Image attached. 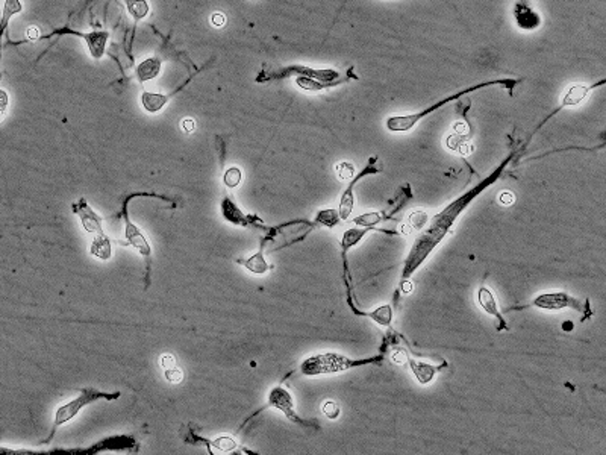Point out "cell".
I'll return each mask as SVG.
<instances>
[{
    "label": "cell",
    "instance_id": "2",
    "mask_svg": "<svg viewBox=\"0 0 606 455\" xmlns=\"http://www.w3.org/2000/svg\"><path fill=\"white\" fill-rule=\"evenodd\" d=\"M353 363L345 360L344 357H339L336 354H324V355H317L314 358H309L303 363L302 372L305 375H318V374H327V372H336L350 367Z\"/></svg>",
    "mask_w": 606,
    "mask_h": 455
},
{
    "label": "cell",
    "instance_id": "3",
    "mask_svg": "<svg viewBox=\"0 0 606 455\" xmlns=\"http://www.w3.org/2000/svg\"><path fill=\"white\" fill-rule=\"evenodd\" d=\"M99 398L115 399V398H118V393H117V395H103V393H99V392H96V390H93V389H85L83 393H82L77 399L68 402L67 405H64V407H61V408L58 410L56 419H55V427H58V425H61V424L70 421V419H73V418L79 413V410H80L82 407H85L86 404H90V402H93V401H96V399H99Z\"/></svg>",
    "mask_w": 606,
    "mask_h": 455
},
{
    "label": "cell",
    "instance_id": "29",
    "mask_svg": "<svg viewBox=\"0 0 606 455\" xmlns=\"http://www.w3.org/2000/svg\"><path fill=\"white\" fill-rule=\"evenodd\" d=\"M8 105H9V97L5 90L0 88V121L6 117L8 112Z\"/></svg>",
    "mask_w": 606,
    "mask_h": 455
},
{
    "label": "cell",
    "instance_id": "15",
    "mask_svg": "<svg viewBox=\"0 0 606 455\" xmlns=\"http://www.w3.org/2000/svg\"><path fill=\"white\" fill-rule=\"evenodd\" d=\"M91 252H93L94 255H97L99 258H102V260H108L109 255H111L109 240H108L106 237H103V235L97 237L96 241H94L93 246H91Z\"/></svg>",
    "mask_w": 606,
    "mask_h": 455
},
{
    "label": "cell",
    "instance_id": "6",
    "mask_svg": "<svg viewBox=\"0 0 606 455\" xmlns=\"http://www.w3.org/2000/svg\"><path fill=\"white\" fill-rule=\"evenodd\" d=\"M270 404L275 405V407H278L279 410H282L291 421L300 422L299 418H297V416L294 415V411H293L291 398H290V395H288L284 389L278 387V389H275V390L272 392V395H270Z\"/></svg>",
    "mask_w": 606,
    "mask_h": 455
},
{
    "label": "cell",
    "instance_id": "32",
    "mask_svg": "<svg viewBox=\"0 0 606 455\" xmlns=\"http://www.w3.org/2000/svg\"><path fill=\"white\" fill-rule=\"evenodd\" d=\"M391 360H393V363H396V364H405V363H408V361H409V358H408L406 352H403V351H397V352H394V354H393V357H391Z\"/></svg>",
    "mask_w": 606,
    "mask_h": 455
},
{
    "label": "cell",
    "instance_id": "20",
    "mask_svg": "<svg viewBox=\"0 0 606 455\" xmlns=\"http://www.w3.org/2000/svg\"><path fill=\"white\" fill-rule=\"evenodd\" d=\"M335 173L339 181H349L355 173V167L350 162H339L335 166Z\"/></svg>",
    "mask_w": 606,
    "mask_h": 455
},
{
    "label": "cell",
    "instance_id": "25",
    "mask_svg": "<svg viewBox=\"0 0 606 455\" xmlns=\"http://www.w3.org/2000/svg\"><path fill=\"white\" fill-rule=\"evenodd\" d=\"M223 213H225V216H226L229 220H232V222H240L238 217H241V214H240V211L235 208V205H234L231 200H225V202H223Z\"/></svg>",
    "mask_w": 606,
    "mask_h": 455
},
{
    "label": "cell",
    "instance_id": "35",
    "mask_svg": "<svg viewBox=\"0 0 606 455\" xmlns=\"http://www.w3.org/2000/svg\"><path fill=\"white\" fill-rule=\"evenodd\" d=\"M453 131H455L458 135H464V134H468V126H467L465 121H458V123H455Z\"/></svg>",
    "mask_w": 606,
    "mask_h": 455
},
{
    "label": "cell",
    "instance_id": "28",
    "mask_svg": "<svg viewBox=\"0 0 606 455\" xmlns=\"http://www.w3.org/2000/svg\"><path fill=\"white\" fill-rule=\"evenodd\" d=\"M165 378L170 383H181L182 378H184V374H182V370L178 366H175L171 369H165Z\"/></svg>",
    "mask_w": 606,
    "mask_h": 455
},
{
    "label": "cell",
    "instance_id": "26",
    "mask_svg": "<svg viewBox=\"0 0 606 455\" xmlns=\"http://www.w3.org/2000/svg\"><path fill=\"white\" fill-rule=\"evenodd\" d=\"M318 220L327 226H333L338 222V213L335 210H326L318 214Z\"/></svg>",
    "mask_w": 606,
    "mask_h": 455
},
{
    "label": "cell",
    "instance_id": "11",
    "mask_svg": "<svg viewBox=\"0 0 606 455\" xmlns=\"http://www.w3.org/2000/svg\"><path fill=\"white\" fill-rule=\"evenodd\" d=\"M478 299H479V304H481V307H482V308H484L487 313H490L491 316H494V317L500 319V313H499V310H497L496 299H494V296L491 295V292H490L487 287H482V288L479 290Z\"/></svg>",
    "mask_w": 606,
    "mask_h": 455
},
{
    "label": "cell",
    "instance_id": "22",
    "mask_svg": "<svg viewBox=\"0 0 606 455\" xmlns=\"http://www.w3.org/2000/svg\"><path fill=\"white\" fill-rule=\"evenodd\" d=\"M380 220H382V219H380V214H379V213H368V214L358 216V217H355V219H353V222H355L356 225H359V226H364V228H367V226H373V225L379 223Z\"/></svg>",
    "mask_w": 606,
    "mask_h": 455
},
{
    "label": "cell",
    "instance_id": "27",
    "mask_svg": "<svg viewBox=\"0 0 606 455\" xmlns=\"http://www.w3.org/2000/svg\"><path fill=\"white\" fill-rule=\"evenodd\" d=\"M323 413H324L329 419H336L338 415H339V407H338L336 402L327 401V402L323 405Z\"/></svg>",
    "mask_w": 606,
    "mask_h": 455
},
{
    "label": "cell",
    "instance_id": "18",
    "mask_svg": "<svg viewBox=\"0 0 606 455\" xmlns=\"http://www.w3.org/2000/svg\"><path fill=\"white\" fill-rule=\"evenodd\" d=\"M367 234L365 229H349L344 237H342V249H347L350 246H355L364 235Z\"/></svg>",
    "mask_w": 606,
    "mask_h": 455
},
{
    "label": "cell",
    "instance_id": "37",
    "mask_svg": "<svg viewBox=\"0 0 606 455\" xmlns=\"http://www.w3.org/2000/svg\"><path fill=\"white\" fill-rule=\"evenodd\" d=\"M26 36H27V39H32V41H35V39H38L39 38V30H38V27H29L27 30H26Z\"/></svg>",
    "mask_w": 606,
    "mask_h": 455
},
{
    "label": "cell",
    "instance_id": "8",
    "mask_svg": "<svg viewBox=\"0 0 606 455\" xmlns=\"http://www.w3.org/2000/svg\"><path fill=\"white\" fill-rule=\"evenodd\" d=\"M175 93H178V91H175ZM175 93H171V94H159V93H149V91H144V93L141 94L143 106H144V109L149 111V112H158V111H161V109L165 106V103L168 102V99H170Z\"/></svg>",
    "mask_w": 606,
    "mask_h": 455
},
{
    "label": "cell",
    "instance_id": "21",
    "mask_svg": "<svg viewBox=\"0 0 606 455\" xmlns=\"http://www.w3.org/2000/svg\"><path fill=\"white\" fill-rule=\"evenodd\" d=\"M352 206H353V194H352V188H349L342 199H341V206H339V216L341 219H347L349 214L352 213Z\"/></svg>",
    "mask_w": 606,
    "mask_h": 455
},
{
    "label": "cell",
    "instance_id": "10",
    "mask_svg": "<svg viewBox=\"0 0 606 455\" xmlns=\"http://www.w3.org/2000/svg\"><path fill=\"white\" fill-rule=\"evenodd\" d=\"M21 9H23V6H21L20 0H5L3 14H2V20H0V49H2V36H3V32H5V29L8 26V21L11 20L12 15L21 12Z\"/></svg>",
    "mask_w": 606,
    "mask_h": 455
},
{
    "label": "cell",
    "instance_id": "23",
    "mask_svg": "<svg viewBox=\"0 0 606 455\" xmlns=\"http://www.w3.org/2000/svg\"><path fill=\"white\" fill-rule=\"evenodd\" d=\"M223 181H225V184H226L228 187H237V185L241 182V170H240L238 167H231V169L225 173Z\"/></svg>",
    "mask_w": 606,
    "mask_h": 455
},
{
    "label": "cell",
    "instance_id": "36",
    "mask_svg": "<svg viewBox=\"0 0 606 455\" xmlns=\"http://www.w3.org/2000/svg\"><path fill=\"white\" fill-rule=\"evenodd\" d=\"M182 128H184L185 132H193L194 128H196L194 118H184V120H182Z\"/></svg>",
    "mask_w": 606,
    "mask_h": 455
},
{
    "label": "cell",
    "instance_id": "1",
    "mask_svg": "<svg viewBox=\"0 0 606 455\" xmlns=\"http://www.w3.org/2000/svg\"><path fill=\"white\" fill-rule=\"evenodd\" d=\"M518 80H508V79H502V80H490V82H485V84H479V85H474V87H471V88H467V90H462L461 93H458V94H455V96H450V97H447L446 100H443V102H438L437 105H434V106H430V108H427L426 111H423V112H420V114H414V115H402V117H391V118H388L386 120V128L388 129H391V131H408V129H411L415 123H417V120L418 118H421V117H424V115H427L429 112H432V111H435L437 108H440V106H443L444 103H447V102H450V100H453V99H456V97H461L462 94H467V93H470V91H474V90H478V88H481V87H487V85H514V84H517Z\"/></svg>",
    "mask_w": 606,
    "mask_h": 455
},
{
    "label": "cell",
    "instance_id": "17",
    "mask_svg": "<svg viewBox=\"0 0 606 455\" xmlns=\"http://www.w3.org/2000/svg\"><path fill=\"white\" fill-rule=\"evenodd\" d=\"M127 238L131 240V243H132L135 247H138V249L143 251L144 254H149V246H147L144 237L138 232V229H135V228H134L132 225H129V223H127Z\"/></svg>",
    "mask_w": 606,
    "mask_h": 455
},
{
    "label": "cell",
    "instance_id": "16",
    "mask_svg": "<svg viewBox=\"0 0 606 455\" xmlns=\"http://www.w3.org/2000/svg\"><path fill=\"white\" fill-rule=\"evenodd\" d=\"M238 263L244 264V266H246L250 272H253V273H264V272H267V269H269L267 263L264 261L263 254H256V255H253V257H252L250 260H247V261L240 260Z\"/></svg>",
    "mask_w": 606,
    "mask_h": 455
},
{
    "label": "cell",
    "instance_id": "4",
    "mask_svg": "<svg viewBox=\"0 0 606 455\" xmlns=\"http://www.w3.org/2000/svg\"><path fill=\"white\" fill-rule=\"evenodd\" d=\"M535 307L546 308V310H561L564 307H573L576 310H582L579 301L573 299L572 296L566 293H549V295H541L540 298L535 299L534 302Z\"/></svg>",
    "mask_w": 606,
    "mask_h": 455
},
{
    "label": "cell",
    "instance_id": "39",
    "mask_svg": "<svg viewBox=\"0 0 606 455\" xmlns=\"http://www.w3.org/2000/svg\"><path fill=\"white\" fill-rule=\"evenodd\" d=\"M400 231H402V234H405V235H408L411 231H412V228L409 226V225H400Z\"/></svg>",
    "mask_w": 606,
    "mask_h": 455
},
{
    "label": "cell",
    "instance_id": "24",
    "mask_svg": "<svg viewBox=\"0 0 606 455\" xmlns=\"http://www.w3.org/2000/svg\"><path fill=\"white\" fill-rule=\"evenodd\" d=\"M427 220V214L423 211H415L409 216V226L414 229H421Z\"/></svg>",
    "mask_w": 606,
    "mask_h": 455
},
{
    "label": "cell",
    "instance_id": "34",
    "mask_svg": "<svg viewBox=\"0 0 606 455\" xmlns=\"http://www.w3.org/2000/svg\"><path fill=\"white\" fill-rule=\"evenodd\" d=\"M161 366L164 367V369H171V367H175L176 366V360H175V357L173 355H162V358H161Z\"/></svg>",
    "mask_w": 606,
    "mask_h": 455
},
{
    "label": "cell",
    "instance_id": "33",
    "mask_svg": "<svg viewBox=\"0 0 606 455\" xmlns=\"http://www.w3.org/2000/svg\"><path fill=\"white\" fill-rule=\"evenodd\" d=\"M499 200H500V203H503V205H512L514 203V200H515V196L511 193V191H502L500 193V197H499Z\"/></svg>",
    "mask_w": 606,
    "mask_h": 455
},
{
    "label": "cell",
    "instance_id": "12",
    "mask_svg": "<svg viewBox=\"0 0 606 455\" xmlns=\"http://www.w3.org/2000/svg\"><path fill=\"white\" fill-rule=\"evenodd\" d=\"M82 211H80V217H82V223H83V226L90 231V232H97V234H100V231H102V226H100V219L82 202Z\"/></svg>",
    "mask_w": 606,
    "mask_h": 455
},
{
    "label": "cell",
    "instance_id": "38",
    "mask_svg": "<svg viewBox=\"0 0 606 455\" xmlns=\"http://www.w3.org/2000/svg\"><path fill=\"white\" fill-rule=\"evenodd\" d=\"M412 288H414V285H412V282H409V281H405V282L402 284V290H403V293H411V292H412Z\"/></svg>",
    "mask_w": 606,
    "mask_h": 455
},
{
    "label": "cell",
    "instance_id": "30",
    "mask_svg": "<svg viewBox=\"0 0 606 455\" xmlns=\"http://www.w3.org/2000/svg\"><path fill=\"white\" fill-rule=\"evenodd\" d=\"M296 82H297L299 87H302L305 90H320V88H323V85H320V84H317V82H314V80H311L308 77H297Z\"/></svg>",
    "mask_w": 606,
    "mask_h": 455
},
{
    "label": "cell",
    "instance_id": "7",
    "mask_svg": "<svg viewBox=\"0 0 606 455\" xmlns=\"http://www.w3.org/2000/svg\"><path fill=\"white\" fill-rule=\"evenodd\" d=\"M159 71H161V59L156 56H150L141 61V64L137 67V77L143 84L150 79H155L159 74Z\"/></svg>",
    "mask_w": 606,
    "mask_h": 455
},
{
    "label": "cell",
    "instance_id": "9",
    "mask_svg": "<svg viewBox=\"0 0 606 455\" xmlns=\"http://www.w3.org/2000/svg\"><path fill=\"white\" fill-rule=\"evenodd\" d=\"M588 91H590V87H587V85H584V84H575V85H572V87L567 90V93L564 94V99H562V103H561L559 109H562L564 106H572V105L581 103V102L587 97Z\"/></svg>",
    "mask_w": 606,
    "mask_h": 455
},
{
    "label": "cell",
    "instance_id": "5",
    "mask_svg": "<svg viewBox=\"0 0 606 455\" xmlns=\"http://www.w3.org/2000/svg\"><path fill=\"white\" fill-rule=\"evenodd\" d=\"M68 33H74L77 36H82L90 49V53L94 59H100L105 53V46L108 41L109 33L108 32H76V30H67Z\"/></svg>",
    "mask_w": 606,
    "mask_h": 455
},
{
    "label": "cell",
    "instance_id": "14",
    "mask_svg": "<svg viewBox=\"0 0 606 455\" xmlns=\"http://www.w3.org/2000/svg\"><path fill=\"white\" fill-rule=\"evenodd\" d=\"M127 11L134 20L138 21L149 14V5L146 0H127Z\"/></svg>",
    "mask_w": 606,
    "mask_h": 455
},
{
    "label": "cell",
    "instance_id": "13",
    "mask_svg": "<svg viewBox=\"0 0 606 455\" xmlns=\"http://www.w3.org/2000/svg\"><path fill=\"white\" fill-rule=\"evenodd\" d=\"M409 366L421 384H427L434 378L435 367H432L429 364H423V363H415V361H409Z\"/></svg>",
    "mask_w": 606,
    "mask_h": 455
},
{
    "label": "cell",
    "instance_id": "31",
    "mask_svg": "<svg viewBox=\"0 0 606 455\" xmlns=\"http://www.w3.org/2000/svg\"><path fill=\"white\" fill-rule=\"evenodd\" d=\"M226 23H228V18H226V15L223 12H214L211 15V24L214 27H223Z\"/></svg>",
    "mask_w": 606,
    "mask_h": 455
},
{
    "label": "cell",
    "instance_id": "19",
    "mask_svg": "<svg viewBox=\"0 0 606 455\" xmlns=\"http://www.w3.org/2000/svg\"><path fill=\"white\" fill-rule=\"evenodd\" d=\"M368 316H371L377 323H380L383 326H388L391 323V308L388 305H383V307L377 308L376 311L370 313Z\"/></svg>",
    "mask_w": 606,
    "mask_h": 455
}]
</instances>
